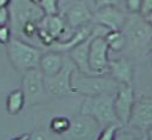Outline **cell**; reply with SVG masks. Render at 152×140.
<instances>
[{"label": "cell", "mask_w": 152, "mask_h": 140, "mask_svg": "<svg viewBox=\"0 0 152 140\" xmlns=\"http://www.w3.org/2000/svg\"><path fill=\"white\" fill-rule=\"evenodd\" d=\"M52 134H53L52 132L48 133V136H47V133H45V132L37 131V132H34V133L31 134V139L30 140H58V138L56 139Z\"/></svg>", "instance_id": "obj_26"}, {"label": "cell", "mask_w": 152, "mask_h": 140, "mask_svg": "<svg viewBox=\"0 0 152 140\" xmlns=\"http://www.w3.org/2000/svg\"><path fill=\"white\" fill-rule=\"evenodd\" d=\"M24 105H25V97H24L21 88L15 90L8 94L7 101H6V108L11 115L18 114L23 109Z\"/></svg>", "instance_id": "obj_18"}, {"label": "cell", "mask_w": 152, "mask_h": 140, "mask_svg": "<svg viewBox=\"0 0 152 140\" xmlns=\"http://www.w3.org/2000/svg\"><path fill=\"white\" fill-rule=\"evenodd\" d=\"M65 64H66V59L63 53L48 51L42 54L39 64V69L42 72L45 78H52L64 69Z\"/></svg>", "instance_id": "obj_16"}, {"label": "cell", "mask_w": 152, "mask_h": 140, "mask_svg": "<svg viewBox=\"0 0 152 140\" xmlns=\"http://www.w3.org/2000/svg\"><path fill=\"white\" fill-rule=\"evenodd\" d=\"M121 32L126 38L125 50L129 58H142L150 53L152 30L144 17L140 14H129Z\"/></svg>", "instance_id": "obj_2"}, {"label": "cell", "mask_w": 152, "mask_h": 140, "mask_svg": "<svg viewBox=\"0 0 152 140\" xmlns=\"http://www.w3.org/2000/svg\"><path fill=\"white\" fill-rule=\"evenodd\" d=\"M42 54L40 48L14 36L7 44V55L11 64L21 72L39 69Z\"/></svg>", "instance_id": "obj_5"}, {"label": "cell", "mask_w": 152, "mask_h": 140, "mask_svg": "<svg viewBox=\"0 0 152 140\" xmlns=\"http://www.w3.org/2000/svg\"><path fill=\"white\" fill-rule=\"evenodd\" d=\"M10 2L8 0H0V8H5V7H8L10 6Z\"/></svg>", "instance_id": "obj_31"}, {"label": "cell", "mask_w": 152, "mask_h": 140, "mask_svg": "<svg viewBox=\"0 0 152 140\" xmlns=\"http://www.w3.org/2000/svg\"><path fill=\"white\" fill-rule=\"evenodd\" d=\"M77 70L76 65L71 59H66L64 69L57 75L52 78H45V88L46 92L51 96H67L73 94L75 90L71 85L72 73Z\"/></svg>", "instance_id": "obj_12"}, {"label": "cell", "mask_w": 152, "mask_h": 140, "mask_svg": "<svg viewBox=\"0 0 152 140\" xmlns=\"http://www.w3.org/2000/svg\"><path fill=\"white\" fill-rule=\"evenodd\" d=\"M114 97L115 94H100L85 98L80 108V114L91 117L102 126V128L120 124L114 112Z\"/></svg>", "instance_id": "obj_4"}, {"label": "cell", "mask_w": 152, "mask_h": 140, "mask_svg": "<svg viewBox=\"0 0 152 140\" xmlns=\"http://www.w3.org/2000/svg\"><path fill=\"white\" fill-rule=\"evenodd\" d=\"M71 85L75 93H79L87 97H96L100 94H115L119 84L112 77H97V75H85L76 70L72 73Z\"/></svg>", "instance_id": "obj_3"}, {"label": "cell", "mask_w": 152, "mask_h": 140, "mask_svg": "<svg viewBox=\"0 0 152 140\" xmlns=\"http://www.w3.org/2000/svg\"><path fill=\"white\" fill-rule=\"evenodd\" d=\"M142 134H143V132L133 130L129 126H121L117 131L114 140H139Z\"/></svg>", "instance_id": "obj_22"}, {"label": "cell", "mask_w": 152, "mask_h": 140, "mask_svg": "<svg viewBox=\"0 0 152 140\" xmlns=\"http://www.w3.org/2000/svg\"><path fill=\"white\" fill-rule=\"evenodd\" d=\"M94 32V28H93ZM96 34V32H94ZM110 48L105 38H100L94 35L90 45L88 52V64L93 75L102 77L110 73V58H109Z\"/></svg>", "instance_id": "obj_10"}, {"label": "cell", "mask_w": 152, "mask_h": 140, "mask_svg": "<svg viewBox=\"0 0 152 140\" xmlns=\"http://www.w3.org/2000/svg\"><path fill=\"white\" fill-rule=\"evenodd\" d=\"M146 136H148V140H152V128L146 132Z\"/></svg>", "instance_id": "obj_32"}, {"label": "cell", "mask_w": 152, "mask_h": 140, "mask_svg": "<svg viewBox=\"0 0 152 140\" xmlns=\"http://www.w3.org/2000/svg\"><path fill=\"white\" fill-rule=\"evenodd\" d=\"M94 35H96L94 32H92L90 38H87L85 41H83L81 44L76 46L72 51L69 52L70 59L76 65L77 70L79 71L80 73L85 74V75H93L92 71L90 69V64H88V52H90L91 41L94 38Z\"/></svg>", "instance_id": "obj_15"}, {"label": "cell", "mask_w": 152, "mask_h": 140, "mask_svg": "<svg viewBox=\"0 0 152 140\" xmlns=\"http://www.w3.org/2000/svg\"><path fill=\"white\" fill-rule=\"evenodd\" d=\"M93 5V24L102 25L110 31L123 30L129 17L125 4L123 6L120 1H96Z\"/></svg>", "instance_id": "obj_6"}, {"label": "cell", "mask_w": 152, "mask_h": 140, "mask_svg": "<svg viewBox=\"0 0 152 140\" xmlns=\"http://www.w3.org/2000/svg\"><path fill=\"white\" fill-rule=\"evenodd\" d=\"M11 20V15H10V8L5 7V8H0V27L1 26H7V23Z\"/></svg>", "instance_id": "obj_27"}, {"label": "cell", "mask_w": 152, "mask_h": 140, "mask_svg": "<svg viewBox=\"0 0 152 140\" xmlns=\"http://www.w3.org/2000/svg\"><path fill=\"white\" fill-rule=\"evenodd\" d=\"M102 126L91 117L79 114L71 119L70 130L63 136L64 140H97Z\"/></svg>", "instance_id": "obj_9"}, {"label": "cell", "mask_w": 152, "mask_h": 140, "mask_svg": "<svg viewBox=\"0 0 152 140\" xmlns=\"http://www.w3.org/2000/svg\"><path fill=\"white\" fill-rule=\"evenodd\" d=\"M8 8L14 38L23 41L38 40L40 24L46 17L38 1H11Z\"/></svg>", "instance_id": "obj_1"}, {"label": "cell", "mask_w": 152, "mask_h": 140, "mask_svg": "<svg viewBox=\"0 0 152 140\" xmlns=\"http://www.w3.org/2000/svg\"><path fill=\"white\" fill-rule=\"evenodd\" d=\"M150 53H152V40L151 42H150Z\"/></svg>", "instance_id": "obj_34"}, {"label": "cell", "mask_w": 152, "mask_h": 140, "mask_svg": "<svg viewBox=\"0 0 152 140\" xmlns=\"http://www.w3.org/2000/svg\"><path fill=\"white\" fill-rule=\"evenodd\" d=\"M129 127L146 133L152 128V96H140L136 99Z\"/></svg>", "instance_id": "obj_11"}, {"label": "cell", "mask_w": 152, "mask_h": 140, "mask_svg": "<svg viewBox=\"0 0 152 140\" xmlns=\"http://www.w3.org/2000/svg\"><path fill=\"white\" fill-rule=\"evenodd\" d=\"M139 140H148V136H146V133H143V134H142V137L139 138Z\"/></svg>", "instance_id": "obj_33"}, {"label": "cell", "mask_w": 152, "mask_h": 140, "mask_svg": "<svg viewBox=\"0 0 152 140\" xmlns=\"http://www.w3.org/2000/svg\"><path fill=\"white\" fill-rule=\"evenodd\" d=\"M70 126H71V119L66 117H56L50 122L51 132L60 137H63L70 130Z\"/></svg>", "instance_id": "obj_20"}, {"label": "cell", "mask_w": 152, "mask_h": 140, "mask_svg": "<svg viewBox=\"0 0 152 140\" xmlns=\"http://www.w3.org/2000/svg\"><path fill=\"white\" fill-rule=\"evenodd\" d=\"M110 75L118 84L132 86L133 82V61L127 55L110 59Z\"/></svg>", "instance_id": "obj_14"}, {"label": "cell", "mask_w": 152, "mask_h": 140, "mask_svg": "<svg viewBox=\"0 0 152 140\" xmlns=\"http://www.w3.org/2000/svg\"><path fill=\"white\" fill-rule=\"evenodd\" d=\"M134 103H136V97H134L133 86L119 84L118 91L114 97V112L119 122L123 126L129 125Z\"/></svg>", "instance_id": "obj_13"}, {"label": "cell", "mask_w": 152, "mask_h": 140, "mask_svg": "<svg viewBox=\"0 0 152 140\" xmlns=\"http://www.w3.org/2000/svg\"><path fill=\"white\" fill-rule=\"evenodd\" d=\"M30 139H31V134H28V133H24V134L17 137V138H13L12 140H30Z\"/></svg>", "instance_id": "obj_29"}, {"label": "cell", "mask_w": 152, "mask_h": 140, "mask_svg": "<svg viewBox=\"0 0 152 140\" xmlns=\"http://www.w3.org/2000/svg\"><path fill=\"white\" fill-rule=\"evenodd\" d=\"M12 30L8 26H1L0 27V44L7 45L12 39Z\"/></svg>", "instance_id": "obj_25"}, {"label": "cell", "mask_w": 152, "mask_h": 140, "mask_svg": "<svg viewBox=\"0 0 152 140\" xmlns=\"http://www.w3.org/2000/svg\"><path fill=\"white\" fill-rule=\"evenodd\" d=\"M152 12V0H144L142 2V11H140V15L144 17L149 13Z\"/></svg>", "instance_id": "obj_28"}, {"label": "cell", "mask_w": 152, "mask_h": 140, "mask_svg": "<svg viewBox=\"0 0 152 140\" xmlns=\"http://www.w3.org/2000/svg\"><path fill=\"white\" fill-rule=\"evenodd\" d=\"M60 15L70 30H79L92 23L93 11L91 4L86 1H67L63 4Z\"/></svg>", "instance_id": "obj_8"}, {"label": "cell", "mask_w": 152, "mask_h": 140, "mask_svg": "<svg viewBox=\"0 0 152 140\" xmlns=\"http://www.w3.org/2000/svg\"><path fill=\"white\" fill-rule=\"evenodd\" d=\"M21 91L25 97V105L33 106L46 100L45 77L40 69H33L24 73Z\"/></svg>", "instance_id": "obj_7"}, {"label": "cell", "mask_w": 152, "mask_h": 140, "mask_svg": "<svg viewBox=\"0 0 152 140\" xmlns=\"http://www.w3.org/2000/svg\"><path fill=\"white\" fill-rule=\"evenodd\" d=\"M120 127H121L120 124H114V125H110L107 127H104L97 140H114L115 133Z\"/></svg>", "instance_id": "obj_23"}, {"label": "cell", "mask_w": 152, "mask_h": 140, "mask_svg": "<svg viewBox=\"0 0 152 140\" xmlns=\"http://www.w3.org/2000/svg\"><path fill=\"white\" fill-rule=\"evenodd\" d=\"M107 46L113 52H121L126 48V38L121 31H111L105 36Z\"/></svg>", "instance_id": "obj_19"}, {"label": "cell", "mask_w": 152, "mask_h": 140, "mask_svg": "<svg viewBox=\"0 0 152 140\" xmlns=\"http://www.w3.org/2000/svg\"><path fill=\"white\" fill-rule=\"evenodd\" d=\"M40 28L51 35L54 41H60L64 39V35L67 31V25L61 15L45 17L40 24Z\"/></svg>", "instance_id": "obj_17"}, {"label": "cell", "mask_w": 152, "mask_h": 140, "mask_svg": "<svg viewBox=\"0 0 152 140\" xmlns=\"http://www.w3.org/2000/svg\"><path fill=\"white\" fill-rule=\"evenodd\" d=\"M142 0H127L125 1V7L129 14H140Z\"/></svg>", "instance_id": "obj_24"}, {"label": "cell", "mask_w": 152, "mask_h": 140, "mask_svg": "<svg viewBox=\"0 0 152 140\" xmlns=\"http://www.w3.org/2000/svg\"><path fill=\"white\" fill-rule=\"evenodd\" d=\"M144 19H145V21L148 23V25L151 27L152 30V12L149 13V14H146V15H144Z\"/></svg>", "instance_id": "obj_30"}, {"label": "cell", "mask_w": 152, "mask_h": 140, "mask_svg": "<svg viewBox=\"0 0 152 140\" xmlns=\"http://www.w3.org/2000/svg\"><path fill=\"white\" fill-rule=\"evenodd\" d=\"M39 6L44 11L46 17L60 15V4L56 0H40L38 1Z\"/></svg>", "instance_id": "obj_21"}]
</instances>
